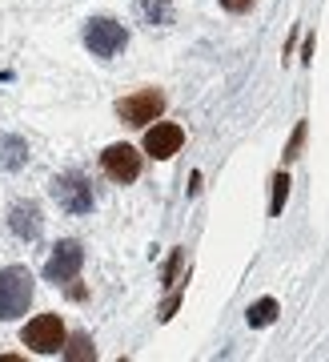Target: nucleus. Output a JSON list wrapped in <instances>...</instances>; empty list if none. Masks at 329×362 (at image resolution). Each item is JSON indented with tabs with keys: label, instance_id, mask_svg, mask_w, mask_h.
Masks as SVG:
<instances>
[{
	"label": "nucleus",
	"instance_id": "1",
	"mask_svg": "<svg viewBox=\"0 0 329 362\" xmlns=\"http://www.w3.org/2000/svg\"><path fill=\"white\" fill-rule=\"evenodd\" d=\"M32 302V274L25 266H4L0 270V322H13Z\"/></svg>",
	"mask_w": 329,
	"mask_h": 362
},
{
	"label": "nucleus",
	"instance_id": "2",
	"mask_svg": "<svg viewBox=\"0 0 329 362\" xmlns=\"http://www.w3.org/2000/svg\"><path fill=\"white\" fill-rule=\"evenodd\" d=\"M20 342H25L32 354H64L68 334H64V322L56 314H40V318H32V322L20 330Z\"/></svg>",
	"mask_w": 329,
	"mask_h": 362
},
{
	"label": "nucleus",
	"instance_id": "3",
	"mask_svg": "<svg viewBox=\"0 0 329 362\" xmlns=\"http://www.w3.org/2000/svg\"><path fill=\"white\" fill-rule=\"evenodd\" d=\"M164 113V93L161 89H140L133 97H121L116 101V117L125 125H137V129H149L152 121Z\"/></svg>",
	"mask_w": 329,
	"mask_h": 362
},
{
	"label": "nucleus",
	"instance_id": "4",
	"mask_svg": "<svg viewBox=\"0 0 329 362\" xmlns=\"http://www.w3.org/2000/svg\"><path fill=\"white\" fill-rule=\"evenodd\" d=\"M85 45L92 49V57H116V52L128 45V33L125 25H116V21H109V16H92L89 25H85Z\"/></svg>",
	"mask_w": 329,
	"mask_h": 362
},
{
	"label": "nucleus",
	"instance_id": "5",
	"mask_svg": "<svg viewBox=\"0 0 329 362\" xmlns=\"http://www.w3.org/2000/svg\"><path fill=\"white\" fill-rule=\"evenodd\" d=\"M52 197H56V206L64 214H76V218L92 209V185L80 173H61V177L52 181Z\"/></svg>",
	"mask_w": 329,
	"mask_h": 362
},
{
	"label": "nucleus",
	"instance_id": "6",
	"mask_svg": "<svg viewBox=\"0 0 329 362\" xmlns=\"http://www.w3.org/2000/svg\"><path fill=\"white\" fill-rule=\"evenodd\" d=\"M80 266H85V250H80V242H61V246L49 254V262H44V282L68 286L76 274H80Z\"/></svg>",
	"mask_w": 329,
	"mask_h": 362
},
{
	"label": "nucleus",
	"instance_id": "7",
	"mask_svg": "<svg viewBox=\"0 0 329 362\" xmlns=\"http://www.w3.org/2000/svg\"><path fill=\"white\" fill-rule=\"evenodd\" d=\"M101 169L116 181V185H133V181L140 177V153L128 141H116L101 153Z\"/></svg>",
	"mask_w": 329,
	"mask_h": 362
},
{
	"label": "nucleus",
	"instance_id": "8",
	"mask_svg": "<svg viewBox=\"0 0 329 362\" xmlns=\"http://www.w3.org/2000/svg\"><path fill=\"white\" fill-rule=\"evenodd\" d=\"M181 145H185V129L173 125V121H157L145 129V153L152 161H169L173 153H181Z\"/></svg>",
	"mask_w": 329,
	"mask_h": 362
},
{
	"label": "nucleus",
	"instance_id": "9",
	"mask_svg": "<svg viewBox=\"0 0 329 362\" xmlns=\"http://www.w3.org/2000/svg\"><path fill=\"white\" fill-rule=\"evenodd\" d=\"M8 226H13L16 238H25V242H32L40 233V209L37 206H16L13 218H8Z\"/></svg>",
	"mask_w": 329,
	"mask_h": 362
},
{
	"label": "nucleus",
	"instance_id": "10",
	"mask_svg": "<svg viewBox=\"0 0 329 362\" xmlns=\"http://www.w3.org/2000/svg\"><path fill=\"white\" fill-rule=\"evenodd\" d=\"M277 314H281L277 298H261V302H253V306L245 310V318H249V326H269Z\"/></svg>",
	"mask_w": 329,
	"mask_h": 362
},
{
	"label": "nucleus",
	"instance_id": "11",
	"mask_svg": "<svg viewBox=\"0 0 329 362\" xmlns=\"http://www.w3.org/2000/svg\"><path fill=\"white\" fill-rule=\"evenodd\" d=\"M285 197H289V177L277 173V177H273V202H269V214H273V218L285 209Z\"/></svg>",
	"mask_w": 329,
	"mask_h": 362
},
{
	"label": "nucleus",
	"instance_id": "12",
	"mask_svg": "<svg viewBox=\"0 0 329 362\" xmlns=\"http://www.w3.org/2000/svg\"><path fill=\"white\" fill-rule=\"evenodd\" d=\"M92 354H97V350H92V342L85 334H76V338H68V346H64V358H92Z\"/></svg>",
	"mask_w": 329,
	"mask_h": 362
},
{
	"label": "nucleus",
	"instance_id": "13",
	"mask_svg": "<svg viewBox=\"0 0 329 362\" xmlns=\"http://www.w3.org/2000/svg\"><path fill=\"white\" fill-rule=\"evenodd\" d=\"M140 13L149 16L152 25H157V21H169V0H145V4H140Z\"/></svg>",
	"mask_w": 329,
	"mask_h": 362
},
{
	"label": "nucleus",
	"instance_id": "14",
	"mask_svg": "<svg viewBox=\"0 0 329 362\" xmlns=\"http://www.w3.org/2000/svg\"><path fill=\"white\" fill-rule=\"evenodd\" d=\"M301 141H305V121H297V129H293L289 145H285V161H293V157L301 153Z\"/></svg>",
	"mask_w": 329,
	"mask_h": 362
},
{
	"label": "nucleus",
	"instance_id": "15",
	"mask_svg": "<svg viewBox=\"0 0 329 362\" xmlns=\"http://www.w3.org/2000/svg\"><path fill=\"white\" fill-rule=\"evenodd\" d=\"M257 0H221V8L225 13H245V8H253Z\"/></svg>",
	"mask_w": 329,
	"mask_h": 362
}]
</instances>
